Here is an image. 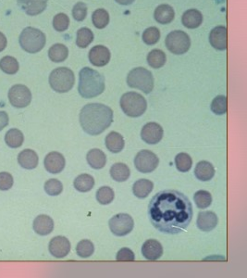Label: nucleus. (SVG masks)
Listing matches in <instances>:
<instances>
[{
    "label": "nucleus",
    "mask_w": 247,
    "mask_h": 278,
    "mask_svg": "<svg viewBox=\"0 0 247 278\" xmlns=\"http://www.w3.org/2000/svg\"><path fill=\"white\" fill-rule=\"evenodd\" d=\"M44 165L48 173L56 174V173H61L64 170L66 165V161L61 153L57 151H52L46 156L44 161Z\"/></svg>",
    "instance_id": "obj_14"
},
{
    "label": "nucleus",
    "mask_w": 247,
    "mask_h": 278,
    "mask_svg": "<svg viewBox=\"0 0 247 278\" xmlns=\"http://www.w3.org/2000/svg\"><path fill=\"white\" fill-rule=\"evenodd\" d=\"M76 252L81 258H89L95 252V246L90 240H81L77 245Z\"/></svg>",
    "instance_id": "obj_36"
},
{
    "label": "nucleus",
    "mask_w": 247,
    "mask_h": 278,
    "mask_svg": "<svg viewBox=\"0 0 247 278\" xmlns=\"http://www.w3.org/2000/svg\"><path fill=\"white\" fill-rule=\"evenodd\" d=\"M87 15V6L84 2H78L72 9V16L77 22H83Z\"/></svg>",
    "instance_id": "obj_44"
},
{
    "label": "nucleus",
    "mask_w": 247,
    "mask_h": 278,
    "mask_svg": "<svg viewBox=\"0 0 247 278\" xmlns=\"http://www.w3.org/2000/svg\"><path fill=\"white\" fill-rule=\"evenodd\" d=\"M94 41V34L89 28L83 27L78 30L76 36V45L81 48H86Z\"/></svg>",
    "instance_id": "obj_34"
},
{
    "label": "nucleus",
    "mask_w": 247,
    "mask_h": 278,
    "mask_svg": "<svg viewBox=\"0 0 247 278\" xmlns=\"http://www.w3.org/2000/svg\"><path fill=\"white\" fill-rule=\"evenodd\" d=\"M33 230L39 235H48L54 229V221L48 215H38L33 221Z\"/></svg>",
    "instance_id": "obj_20"
},
{
    "label": "nucleus",
    "mask_w": 247,
    "mask_h": 278,
    "mask_svg": "<svg viewBox=\"0 0 247 278\" xmlns=\"http://www.w3.org/2000/svg\"><path fill=\"white\" fill-rule=\"evenodd\" d=\"M211 110L216 115H223L227 112V97L218 96L215 97L211 103Z\"/></svg>",
    "instance_id": "obj_40"
},
{
    "label": "nucleus",
    "mask_w": 247,
    "mask_h": 278,
    "mask_svg": "<svg viewBox=\"0 0 247 278\" xmlns=\"http://www.w3.org/2000/svg\"><path fill=\"white\" fill-rule=\"evenodd\" d=\"M110 49L104 46H95L89 52V62L96 67H104L110 63Z\"/></svg>",
    "instance_id": "obj_15"
},
{
    "label": "nucleus",
    "mask_w": 247,
    "mask_h": 278,
    "mask_svg": "<svg viewBox=\"0 0 247 278\" xmlns=\"http://www.w3.org/2000/svg\"><path fill=\"white\" fill-rule=\"evenodd\" d=\"M70 26V19L65 13H58L53 19V27L57 32H65Z\"/></svg>",
    "instance_id": "obj_42"
},
{
    "label": "nucleus",
    "mask_w": 247,
    "mask_h": 278,
    "mask_svg": "<svg viewBox=\"0 0 247 278\" xmlns=\"http://www.w3.org/2000/svg\"><path fill=\"white\" fill-rule=\"evenodd\" d=\"M115 193L110 187H100L96 192V200L102 205H108L114 201Z\"/></svg>",
    "instance_id": "obj_37"
},
{
    "label": "nucleus",
    "mask_w": 247,
    "mask_h": 278,
    "mask_svg": "<svg viewBox=\"0 0 247 278\" xmlns=\"http://www.w3.org/2000/svg\"><path fill=\"white\" fill-rule=\"evenodd\" d=\"M166 54L160 49H154L149 52L148 56V63L149 66L154 69H159L163 67L166 63Z\"/></svg>",
    "instance_id": "obj_32"
},
{
    "label": "nucleus",
    "mask_w": 247,
    "mask_h": 278,
    "mask_svg": "<svg viewBox=\"0 0 247 278\" xmlns=\"http://www.w3.org/2000/svg\"><path fill=\"white\" fill-rule=\"evenodd\" d=\"M154 188V184L148 179H140L134 183L133 192L138 198H146L149 196Z\"/></svg>",
    "instance_id": "obj_27"
},
{
    "label": "nucleus",
    "mask_w": 247,
    "mask_h": 278,
    "mask_svg": "<svg viewBox=\"0 0 247 278\" xmlns=\"http://www.w3.org/2000/svg\"><path fill=\"white\" fill-rule=\"evenodd\" d=\"M210 45L217 50H225L227 48V28L225 26H217L209 34Z\"/></svg>",
    "instance_id": "obj_18"
},
{
    "label": "nucleus",
    "mask_w": 247,
    "mask_h": 278,
    "mask_svg": "<svg viewBox=\"0 0 247 278\" xmlns=\"http://www.w3.org/2000/svg\"><path fill=\"white\" fill-rule=\"evenodd\" d=\"M71 248H72V246H71L69 240L65 236H61V235L56 236L50 240L49 246H48L50 254L57 259H61V258L66 257L67 255L70 253Z\"/></svg>",
    "instance_id": "obj_12"
},
{
    "label": "nucleus",
    "mask_w": 247,
    "mask_h": 278,
    "mask_svg": "<svg viewBox=\"0 0 247 278\" xmlns=\"http://www.w3.org/2000/svg\"><path fill=\"white\" fill-rule=\"evenodd\" d=\"M113 122V110L109 106L89 103L81 109L80 124L86 134L98 135L110 127Z\"/></svg>",
    "instance_id": "obj_2"
},
{
    "label": "nucleus",
    "mask_w": 247,
    "mask_h": 278,
    "mask_svg": "<svg viewBox=\"0 0 247 278\" xmlns=\"http://www.w3.org/2000/svg\"><path fill=\"white\" fill-rule=\"evenodd\" d=\"M109 225L113 235L124 236L133 231L134 222L133 217L127 213H119L110 219Z\"/></svg>",
    "instance_id": "obj_9"
},
{
    "label": "nucleus",
    "mask_w": 247,
    "mask_h": 278,
    "mask_svg": "<svg viewBox=\"0 0 247 278\" xmlns=\"http://www.w3.org/2000/svg\"><path fill=\"white\" fill-rule=\"evenodd\" d=\"M38 162V155L32 149H24L18 156V163L23 168L26 170L36 168Z\"/></svg>",
    "instance_id": "obj_21"
},
{
    "label": "nucleus",
    "mask_w": 247,
    "mask_h": 278,
    "mask_svg": "<svg viewBox=\"0 0 247 278\" xmlns=\"http://www.w3.org/2000/svg\"><path fill=\"white\" fill-rule=\"evenodd\" d=\"M116 259L119 262H133L135 260V256L132 249L122 248L119 249V252L117 253Z\"/></svg>",
    "instance_id": "obj_46"
},
{
    "label": "nucleus",
    "mask_w": 247,
    "mask_h": 278,
    "mask_svg": "<svg viewBox=\"0 0 247 278\" xmlns=\"http://www.w3.org/2000/svg\"><path fill=\"white\" fill-rule=\"evenodd\" d=\"M219 224V218L213 211H203L198 213L196 225L200 230L210 232L214 230Z\"/></svg>",
    "instance_id": "obj_17"
},
{
    "label": "nucleus",
    "mask_w": 247,
    "mask_h": 278,
    "mask_svg": "<svg viewBox=\"0 0 247 278\" xmlns=\"http://www.w3.org/2000/svg\"><path fill=\"white\" fill-rule=\"evenodd\" d=\"M48 0H18V5L29 16H36L47 9Z\"/></svg>",
    "instance_id": "obj_16"
},
{
    "label": "nucleus",
    "mask_w": 247,
    "mask_h": 278,
    "mask_svg": "<svg viewBox=\"0 0 247 278\" xmlns=\"http://www.w3.org/2000/svg\"><path fill=\"white\" fill-rule=\"evenodd\" d=\"M24 141V134L20 130L12 128L6 133V144L8 145V147H10V149H18L22 147Z\"/></svg>",
    "instance_id": "obj_31"
},
{
    "label": "nucleus",
    "mask_w": 247,
    "mask_h": 278,
    "mask_svg": "<svg viewBox=\"0 0 247 278\" xmlns=\"http://www.w3.org/2000/svg\"><path fill=\"white\" fill-rule=\"evenodd\" d=\"M195 177L200 181H209L214 177L215 168L212 163L202 161L196 164L195 169Z\"/></svg>",
    "instance_id": "obj_22"
},
{
    "label": "nucleus",
    "mask_w": 247,
    "mask_h": 278,
    "mask_svg": "<svg viewBox=\"0 0 247 278\" xmlns=\"http://www.w3.org/2000/svg\"><path fill=\"white\" fill-rule=\"evenodd\" d=\"M182 24L188 29H195L203 23V15L197 10H189L182 15Z\"/></svg>",
    "instance_id": "obj_24"
},
{
    "label": "nucleus",
    "mask_w": 247,
    "mask_h": 278,
    "mask_svg": "<svg viewBox=\"0 0 247 278\" xmlns=\"http://www.w3.org/2000/svg\"><path fill=\"white\" fill-rule=\"evenodd\" d=\"M69 56V49L63 44H55L48 50V57L53 63H62Z\"/></svg>",
    "instance_id": "obj_30"
},
{
    "label": "nucleus",
    "mask_w": 247,
    "mask_h": 278,
    "mask_svg": "<svg viewBox=\"0 0 247 278\" xmlns=\"http://www.w3.org/2000/svg\"><path fill=\"white\" fill-rule=\"evenodd\" d=\"M166 47L171 53L175 55H182L190 49L191 39L186 32L173 31L167 35L165 40Z\"/></svg>",
    "instance_id": "obj_8"
},
{
    "label": "nucleus",
    "mask_w": 247,
    "mask_h": 278,
    "mask_svg": "<svg viewBox=\"0 0 247 278\" xmlns=\"http://www.w3.org/2000/svg\"><path fill=\"white\" fill-rule=\"evenodd\" d=\"M7 43H8V41H7L5 35L0 32V52H2L5 49Z\"/></svg>",
    "instance_id": "obj_48"
},
{
    "label": "nucleus",
    "mask_w": 247,
    "mask_h": 278,
    "mask_svg": "<svg viewBox=\"0 0 247 278\" xmlns=\"http://www.w3.org/2000/svg\"><path fill=\"white\" fill-rule=\"evenodd\" d=\"M19 68L18 61L11 56H6L0 59V69L7 74H15Z\"/></svg>",
    "instance_id": "obj_35"
},
{
    "label": "nucleus",
    "mask_w": 247,
    "mask_h": 278,
    "mask_svg": "<svg viewBox=\"0 0 247 278\" xmlns=\"http://www.w3.org/2000/svg\"><path fill=\"white\" fill-rule=\"evenodd\" d=\"M159 39H160V32L157 27H149L143 32V43L147 44L148 46L156 45Z\"/></svg>",
    "instance_id": "obj_43"
},
{
    "label": "nucleus",
    "mask_w": 247,
    "mask_h": 278,
    "mask_svg": "<svg viewBox=\"0 0 247 278\" xmlns=\"http://www.w3.org/2000/svg\"><path fill=\"white\" fill-rule=\"evenodd\" d=\"M105 145L107 149L110 150L112 153H119L124 149L123 136L117 132H111L107 135L105 140Z\"/></svg>",
    "instance_id": "obj_23"
},
{
    "label": "nucleus",
    "mask_w": 247,
    "mask_h": 278,
    "mask_svg": "<svg viewBox=\"0 0 247 278\" xmlns=\"http://www.w3.org/2000/svg\"><path fill=\"white\" fill-rule=\"evenodd\" d=\"M148 215L157 230L168 235H178L190 225L194 210L189 198L181 192L163 190L152 197Z\"/></svg>",
    "instance_id": "obj_1"
},
{
    "label": "nucleus",
    "mask_w": 247,
    "mask_h": 278,
    "mask_svg": "<svg viewBox=\"0 0 247 278\" xmlns=\"http://www.w3.org/2000/svg\"><path fill=\"white\" fill-rule=\"evenodd\" d=\"M142 254L148 261H157L163 254V247L157 240H147L142 247Z\"/></svg>",
    "instance_id": "obj_19"
},
{
    "label": "nucleus",
    "mask_w": 247,
    "mask_h": 278,
    "mask_svg": "<svg viewBox=\"0 0 247 278\" xmlns=\"http://www.w3.org/2000/svg\"><path fill=\"white\" fill-rule=\"evenodd\" d=\"M195 204L198 209L209 208L212 203V196L209 191L199 190L196 192L194 196Z\"/></svg>",
    "instance_id": "obj_39"
},
{
    "label": "nucleus",
    "mask_w": 247,
    "mask_h": 278,
    "mask_svg": "<svg viewBox=\"0 0 247 278\" xmlns=\"http://www.w3.org/2000/svg\"><path fill=\"white\" fill-rule=\"evenodd\" d=\"M154 16L158 24H169L174 19L175 12L171 6L162 4L156 9Z\"/></svg>",
    "instance_id": "obj_26"
},
{
    "label": "nucleus",
    "mask_w": 247,
    "mask_h": 278,
    "mask_svg": "<svg viewBox=\"0 0 247 278\" xmlns=\"http://www.w3.org/2000/svg\"><path fill=\"white\" fill-rule=\"evenodd\" d=\"M127 84L132 88H136L145 94H149L154 89L152 72L146 68H134L127 75Z\"/></svg>",
    "instance_id": "obj_7"
},
{
    "label": "nucleus",
    "mask_w": 247,
    "mask_h": 278,
    "mask_svg": "<svg viewBox=\"0 0 247 278\" xmlns=\"http://www.w3.org/2000/svg\"><path fill=\"white\" fill-rule=\"evenodd\" d=\"M86 161L90 167L95 170H100L104 168L107 163V156L101 149H93L86 155Z\"/></svg>",
    "instance_id": "obj_25"
},
{
    "label": "nucleus",
    "mask_w": 247,
    "mask_h": 278,
    "mask_svg": "<svg viewBox=\"0 0 247 278\" xmlns=\"http://www.w3.org/2000/svg\"><path fill=\"white\" fill-rule=\"evenodd\" d=\"M19 42L24 51L34 54L40 52L45 48L47 38L42 31L33 27H26L19 35Z\"/></svg>",
    "instance_id": "obj_4"
},
{
    "label": "nucleus",
    "mask_w": 247,
    "mask_h": 278,
    "mask_svg": "<svg viewBox=\"0 0 247 278\" xmlns=\"http://www.w3.org/2000/svg\"><path fill=\"white\" fill-rule=\"evenodd\" d=\"M92 22L97 29H104L110 23L109 12L104 9H98L95 10L92 15Z\"/></svg>",
    "instance_id": "obj_33"
},
{
    "label": "nucleus",
    "mask_w": 247,
    "mask_h": 278,
    "mask_svg": "<svg viewBox=\"0 0 247 278\" xmlns=\"http://www.w3.org/2000/svg\"><path fill=\"white\" fill-rule=\"evenodd\" d=\"M73 186L77 191L86 193L90 191L95 187V179L88 173H83L75 178Z\"/></svg>",
    "instance_id": "obj_28"
},
{
    "label": "nucleus",
    "mask_w": 247,
    "mask_h": 278,
    "mask_svg": "<svg viewBox=\"0 0 247 278\" xmlns=\"http://www.w3.org/2000/svg\"><path fill=\"white\" fill-rule=\"evenodd\" d=\"M75 83L74 73L71 69L59 67L55 69L49 75V85L54 91L67 93L72 89Z\"/></svg>",
    "instance_id": "obj_6"
},
{
    "label": "nucleus",
    "mask_w": 247,
    "mask_h": 278,
    "mask_svg": "<svg viewBox=\"0 0 247 278\" xmlns=\"http://www.w3.org/2000/svg\"><path fill=\"white\" fill-rule=\"evenodd\" d=\"M78 91L85 98H92L99 96L105 91V77L94 69L86 67L79 73Z\"/></svg>",
    "instance_id": "obj_3"
},
{
    "label": "nucleus",
    "mask_w": 247,
    "mask_h": 278,
    "mask_svg": "<svg viewBox=\"0 0 247 278\" xmlns=\"http://www.w3.org/2000/svg\"><path fill=\"white\" fill-rule=\"evenodd\" d=\"M117 3H119L120 5L128 6L133 4L134 0H115Z\"/></svg>",
    "instance_id": "obj_49"
},
{
    "label": "nucleus",
    "mask_w": 247,
    "mask_h": 278,
    "mask_svg": "<svg viewBox=\"0 0 247 278\" xmlns=\"http://www.w3.org/2000/svg\"><path fill=\"white\" fill-rule=\"evenodd\" d=\"M158 163L159 160L157 155L147 149L138 152L134 158V166L140 173H152L157 168Z\"/></svg>",
    "instance_id": "obj_10"
},
{
    "label": "nucleus",
    "mask_w": 247,
    "mask_h": 278,
    "mask_svg": "<svg viewBox=\"0 0 247 278\" xmlns=\"http://www.w3.org/2000/svg\"><path fill=\"white\" fill-rule=\"evenodd\" d=\"M45 191L49 196H58L63 191V185L57 179H49L45 184Z\"/></svg>",
    "instance_id": "obj_41"
},
{
    "label": "nucleus",
    "mask_w": 247,
    "mask_h": 278,
    "mask_svg": "<svg viewBox=\"0 0 247 278\" xmlns=\"http://www.w3.org/2000/svg\"><path fill=\"white\" fill-rule=\"evenodd\" d=\"M13 177L10 173L2 172L0 173V190L1 191H7L10 189L13 186Z\"/></svg>",
    "instance_id": "obj_45"
},
{
    "label": "nucleus",
    "mask_w": 247,
    "mask_h": 278,
    "mask_svg": "<svg viewBox=\"0 0 247 278\" xmlns=\"http://www.w3.org/2000/svg\"><path fill=\"white\" fill-rule=\"evenodd\" d=\"M175 164L178 171L181 173H186L192 168L193 161L189 154L179 153L175 157Z\"/></svg>",
    "instance_id": "obj_38"
},
{
    "label": "nucleus",
    "mask_w": 247,
    "mask_h": 278,
    "mask_svg": "<svg viewBox=\"0 0 247 278\" xmlns=\"http://www.w3.org/2000/svg\"><path fill=\"white\" fill-rule=\"evenodd\" d=\"M9 101L15 108L23 109L30 105L32 101V93L24 85H15L9 91Z\"/></svg>",
    "instance_id": "obj_11"
},
{
    "label": "nucleus",
    "mask_w": 247,
    "mask_h": 278,
    "mask_svg": "<svg viewBox=\"0 0 247 278\" xmlns=\"http://www.w3.org/2000/svg\"><path fill=\"white\" fill-rule=\"evenodd\" d=\"M163 128L157 123H148L141 131V137L146 143L149 145L159 143L163 138Z\"/></svg>",
    "instance_id": "obj_13"
},
{
    "label": "nucleus",
    "mask_w": 247,
    "mask_h": 278,
    "mask_svg": "<svg viewBox=\"0 0 247 278\" xmlns=\"http://www.w3.org/2000/svg\"><path fill=\"white\" fill-rule=\"evenodd\" d=\"M9 122H10V119H9V116L7 114V112L0 110V131H2L6 126H8Z\"/></svg>",
    "instance_id": "obj_47"
},
{
    "label": "nucleus",
    "mask_w": 247,
    "mask_h": 278,
    "mask_svg": "<svg viewBox=\"0 0 247 278\" xmlns=\"http://www.w3.org/2000/svg\"><path fill=\"white\" fill-rule=\"evenodd\" d=\"M110 175L117 182H125L130 177L131 171L125 163H115L110 169Z\"/></svg>",
    "instance_id": "obj_29"
},
{
    "label": "nucleus",
    "mask_w": 247,
    "mask_h": 278,
    "mask_svg": "<svg viewBox=\"0 0 247 278\" xmlns=\"http://www.w3.org/2000/svg\"><path fill=\"white\" fill-rule=\"evenodd\" d=\"M120 108L129 117H140L148 109V102L142 95L136 92L125 93L120 98Z\"/></svg>",
    "instance_id": "obj_5"
}]
</instances>
